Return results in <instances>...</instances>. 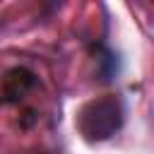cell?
I'll return each instance as SVG.
<instances>
[{
	"mask_svg": "<svg viewBox=\"0 0 154 154\" xmlns=\"http://www.w3.org/2000/svg\"><path fill=\"white\" fill-rule=\"evenodd\" d=\"M125 101L120 96L106 94V96H96L89 99L75 118V128L82 135V140L96 144V142H106L111 140L116 132H120V128L125 125Z\"/></svg>",
	"mask_w": 154,
	"mask_h": 154,
	"instance_id": "6da1fadb",
	"label": "cell"
},
{
	"mask_svg": "<svg viewBox=\"0 0 154 154\" xmlns=\"http://www.w3.org/2000/svg\"><path fill=\"white\" fill-rule=\"evenodd\" d=\"M91 53H94V63H96V70H99V79L106 82V84L116 82L118 72H120L118 53L106 43H91Z\"/></svg>",
	"mask_w": 154,
	"mask_h": 154,
	"instance_id": "3957f363",
	"label": "cell"
},
{
	"mask_svg": "<svg viewBox=\"0 0 154 154\" xmlns=\"http://www.w3.org/2000/svg\"><path fill=\"white\" fill-rule=\"evenodd\" d=\"M38 84V77L24 67V65H14L10 67L2 79H0V103L2 106H17L19 101H24Z\"/></svg>",
	"mask_w": 154,
	"mask_h": 154,
	"instance_id": "7a4b0ae2",
	"label": "cell"
}]
</instances>
